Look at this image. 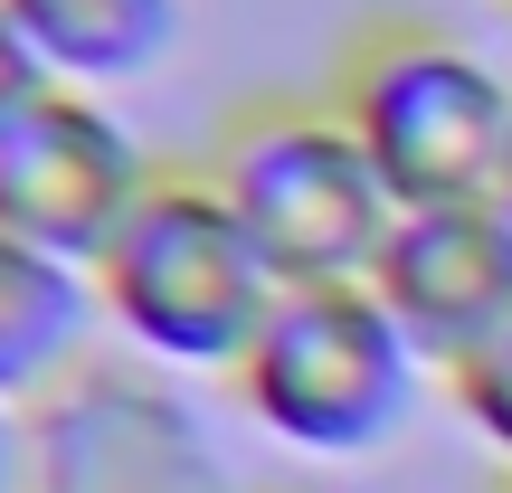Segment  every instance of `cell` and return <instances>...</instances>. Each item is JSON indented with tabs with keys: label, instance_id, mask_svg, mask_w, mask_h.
<instances>
[{
	"label": "cell",
	"instance_id": "cell-4",
	"mask_svg": "<svg viewBox=\"0 0 512 493\" xmlns=\"http://www.w3.org/2000/svg\"><path fill=\"white\" fill-rule=\"evenodd\" d=\"M200 171L228 190L285 285H370L399 200L332 95H256L209 133Z\"/></svg>",
	"mask_w": 512,
	"mask_h": 493
},
{
	"label": "cell",
	"instance_id": "cell-7",
	"mask_svg": "<svg viewBox=\"0 0 512 493\" xmlns=\"http://www.w3.org/2000/svg\"><path fill=\"white\" fill-rule=\"evenodd\" d=\"M370 294L399 313V332L427 351V370H456L512 323V209L503 200H446V209H399Z\"/></svg>",
	"mask_w": 512,
	"mask_h": 493
},
{
	"label": "cell",
	"instance_id": "cell-3",
	"mask_svg": "<svg viewBox=\"0 0 512 493\" xmlns=\"http://www.w3.org/2000/svg\"><path fill=\"white\" fill-rule=\"evenodd\" d=\"M427 351L399 332V313L370 285H285L247 361L228 370V399L247 427H266L285 456L361 465L399 446V427L427 399Z\"/></svg>",
	"mask_w": 512,
	"mask_h": 493
},
{
	"label": "cell",
	"instance_id": "cell-10",
	"mask_svg": "<svg viewBox=\"0 0 512 493\" xmlns=\"http://www.w3.org/2000/svg\"><path fill=\"white\" fill-rule=\"evenodd\" d=\"M437 389L456 399V418H465V427H475V437H484V446H494V456L512 465V323H503L484 351H465V361L446 370Z\"/></svg>",
	"mask_w": 512,
	"mask_h": 493
},
{
	"label": "cell",
	"instance_id": "cell-14",
	"mask_svg": "<svg viewBox=\"0 0 512 493\" xmlns=\"http://www.w3.org/2000/svg\"><path fill=\"white\" fill-rule=\"evenodd\" d=\"M503 493H512V484H503Z\"/></svg>",
	"mask_w": 512,
	"mask_h": 493
},
{
	"label": "cell",
	"instance_id": "cell-6",
	"mask_svg": "<svg viewBox=\"0 0 512 493\" xmlns=\"http://www.w3.org/2000/svg\"><path fill=\"white\" fill-rule=\"evenodd\" d=\"M152 181H162L152 143L95 86H48L0 133V228L67 256V266H86V275L114 247V228L143 209Z\"/></svg>",
	"mask_w": 512,
	"mask_h": 493
},
{
	"label": "cell",
	"instance_id": "cell-8",
	"mask_svg": "<svg viewBox=\"0 0 512 493\" xmlns=\"http://www.w3.org/2000/svg\"><path fill=\"white\" fill-rule=\"evenodd\" d=\"M105 332L95 275L0 228V408H29L67 380Z\"/></svg>",
	"mask_w": 512,
	"mask_h": 493
},
{
	"label": "cell",
	"instance_id": "cell-11",
	"mask_svg": "<svg viewBox=\"0 0 512 493\" xmlns=\"http://www.w3.org/2000/svg\"><path fill=\"white\" fill-rule=\"evenodd\" d=\"M48 86H57V76H48V57H38L29 38H19V19L0 10V133H10V124H19V114H29Z\"/></svg>",
	"mask_w": 512,
	"mask_h": 493
},
{
	"label": "cell",
	"instance_id": "cell-2",
	"mask_svg": "<svg viewBox=\"0 0 512 493\" xmlns=\"http://www.w3.org/2000/svg\"><path fill=\"white\" fill-rule=\"evenodd\" d=\"M332 105L380 162L399 209L446 200H494L503 152H512V67L456 38L446 19H361L332 57Z\"/></svg>",
	"mask_w": 512,
	"mask_h": 493
},
{
	"label": "cell",
	"instance_id": "cell-9",
	"mask_svg": "<svg viewBox=\"0 0 512 493\" xmlns=\"http://www.w3.org/2000/svg\"><path fill=\"white\" fill-rule=\"evenodd\" d=\"M57 86H143L181 38V0H0Z\"/></svg>",
	"mask_w": 512,
	"mask_h": 493
},
{
	"label": "cell",
	"instance_id": "cell-12",
	"mask_svg": "<svg viewBox=\"0 0 512 493\" xmlns=\"http://www.w3.org/2000/svg\"><path fill=\"white\" fill-rule=\"evenodd\" d=\"M0 493H19V408H0Z\"/></svg>",
	"mask_w": 512,
	"mask_h": 493
},
{
	"label": "cell",
	"instance_id": "cell-13",
	"mask_svg": "<svg viewBox=\"0 0 512 493\" xmlns=\"http://www.w3.org/2000/svg\"><path fill=\"white\" fill-rule=\"evenodd\" d=\"M494 200H503V209H512V152H503V181H494Z\"/></svg>",
	"mask_w": 512,
	"mask_h": 493
},
{
	"label": "cell",
	"instance_id": "cell-1",
	"mask_svg": "<svg viewBox=\"0 0 512 493\" xmlns=\"http://www.w3.org/2000/svg\"><path fill=\"white\" fill-rule=\"evenodd\" d=\"M285 275L247 238L228 190L200 162H162L114 247L95 256V304H105L114 351L171 370V380H228L247 342L266 332Z\"/></svg>",
	"mask_w": 512,
	"mask_h": 493
},
{
	"label": "cell",
	"instance_id": "cell-5",
	"mask_svg": "<svg viewBox=\"0 0 512 493\" xmlns=\"http://www.w3.org/2000/svg\"><path fill=\"white\" fill-rule=\"evenodd\" d=\"M19 493H247L190 380L86 351L48 399L19 408Z\"/></svg>",
	"mask_w": 512,
	"mask_h": 493
}]
</instances>
